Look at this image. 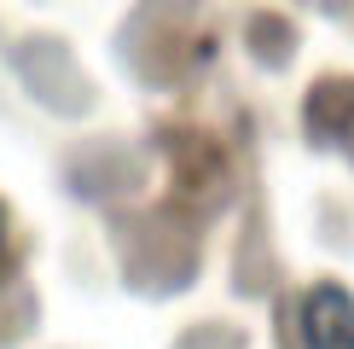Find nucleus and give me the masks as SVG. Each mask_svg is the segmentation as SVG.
<instances>
[{
    "mask_svg": "<svg viewBox=\"0 0 354 349\" xmlns=\"http://www.w3.org/2000/svg\"><path fill=\"white\" fill-rule=\"evenodd\" d=\"M302 343L308 349H354V291L348 285H314L302 297Z\"/></svg>",
    "mask_w": 354,
    "mask_h": 349,
    "instance_id": "nucleus-1",
    "label": "nucleus"
},
{
    "mask_svg": "<svg viewBox=\"0 0 354 349\" xmlns=\"http://www.w3.org/2000/svg\"><path fill=\"white\" fill-rule=\"evenodd\" d=\"M0 244H6V215H0Z\"/></svg>",
    "mask_w": 354,
    "mask_h": 349,
    "instance_id": "nucleus-2",
    "label": "nucleus"
}]
</instances>
